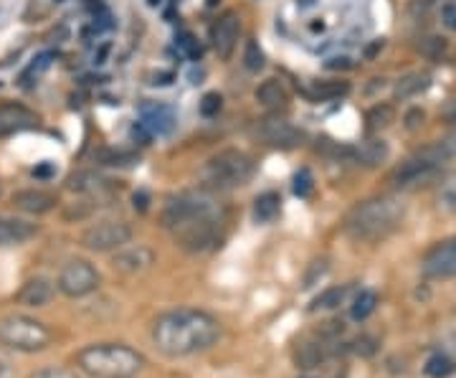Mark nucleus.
I'll use <instances>...</instances> for the list:
<instances>
[{
    "instance_id": "nucleus-41",
    "label": "nucleus",
    "mask_w": 456,
    "mask_h": 378,
    "mask_svg": "<svg viewBox=\"0 0 456 378\" xmlns=\"http://www.w3.org/2000/svg\"><path fill=\"white\" fill-rule=\"evenodd\" d=\"M444 119H446L449 125H456V97L446 104V110H444Z\"/></svg>"
},
{
    "instance_id": "nucleus-3",
    "label": "nucleus",
    "mask_w": 456,
    "mask_h": 378,
    "mask_svg": "<svg viewBox=\"0 0 456 378\" xmlns=\"http://www.w3.org/2000/svg\"><path fill=\"white\" fill-rule=\"evenodd\" d=\"M406 216V203L395 196L370 198L358 203L347 218H345V231L355 242H380L391 236L393 231L401 226Z\"/></svg>"
},
{
    "instance_id": "nucleus-38",
    "label": "nucleus",
    "mask_w": 456,
    "mask_h": 378,
    "mask_svg": "<svg viewBox=\"0 0 456 378\" xmlns=\"http://www.w3.org/2000/svg\"><path fill=\"white\" fill-rule=\"evenodd\" d=\"M38 378H79L74 371H69V368H46L44 374Z\"/></svg>"
},
{
    "instance_id": "nucleus-37",
    "label": "nucleus",
    "mask_w": 456,
    "mask_h": 378,
    "mask_svg": "<svg viewBox=\"0 0 456 378\" xmlns=\"http://www.w3.org/2000/svg\"><path fill=\"white\" fill-rule=\"evenodd\" d=\"M49 64H51V53H41V56H38V59H36L31 66H28L26 77H28V74H36V77H38L44 69H49Z\"/></svg>"
},
{
    "instance_id": "nucleus-4",
    "label": "nucleus",
    "mask_w": 456,
    "mask_h": 378,
    "mask_svg": "<svg viewBox=\"0 0 456 378\" xmlns=\"http://www.w3.org/2000/svg\"><path fill=\"white\" fill-rule=\"evenodd\" d=\"M77 363L92 378H134L145 368V356L125 343H94L77 356Z\"/></svg>"
},
{
    "instance_id": "nucleus-25",
    "label": "nucleus",
    "mask_w": 456,
    "mask_h": 378,
    "mask_svg": "<svg viewBox=\"0 0 456 378\" xmlns=\"http://www.w3.org/2000/svg\"><path fill=\"white\" fill-rule=\"evenodd\" d=\"M347 292H350V287H347V284L330 287V290H325V292H320V295L312 300L310 313H325V310H335V308H340L342 302L347 300Z\"/></svg>"
},
{
    "instance_id": "nucleus-46",
    "label": "nucleus",
    "mask_w": 456,
    "mask_h": 378,
    "mask_svg": "<svg viewBox=\"0 0 456 378\" xmlns=\"http://www.w3.org/2000/svg\"><path fill=\"white\" fill-rule=\"evenodd\" d=\"M0 196H3V185H0Z\"/></svg>"
},
{
    "instance_id": "nucleus-10",
    "label": "nucleus",
    "mask_w": 456,
    "mask_h": 378,
    "mask_svg": "<svg viewBox=\"0 0 456 378\" xmlns=\"http://www.w3.org/2000/svg\"><path fill=\"white\" fill-rule=\"evenodd\" d=\"M256 135H259L266 145L284 150L297 148L305 140V132L299 130V127H294L289 119H281V117H266V119H261L259 127H256Z\"/></svg>"
},
{
    "instance_id": "nucleus-9",
    "label": "nucleus",
    "mask_w": 456,
    "mask_h": 378,
    "mask_svg": "<svg viewBox=\"0 0 456 378\" xmlns=\"http://www.w3.org/2000/svg\"><path fill=\"white\" fill-rule=\"evenodd\" d=\"M441 160L431 152L428 148L419 150L416 155H411L406 163H401L393 173V183L398 188H411V185H419V183L431 181L436 173L441 170Z\"/></svg>"
},
{
    "instance_id": "nucleus-29",
    "label": "nucleus",
    "mask_w": 456,
    "mask_h": 378,
    "mask_svg": "<svg viewBox=\"0 0 456 378\" xmlns=\"http://www.w3.org/2000/svg\"><path fill=\"white\" fill-rule=\"evenodd\" d=\"M428 150L439 158L441 163H446V160L456 158V132H452V135H446V137L436 140L434 145H428Z\"/></svg>"
},
{
    "instance_id": "nucleus-32",
    "label": "nucleus",
    "mask_w": 456,
    "mask_h": 378,
    "mask_svg": "<svg viewBox=\"0 0 456 378\" xmlns=\"http://www.w3.org/2000/svg\"><path fill=\"white\" fill-rule=\"evenodd\" d=\"M99 160L104 165H132L137 163V155L125 152V150H104L99 152Z\"/></svg>"
},
{
    "instance_id": "nucleus-23",
    "label": "nucleus",
    "mask_w": 456,
    "mask_h": 378,
    "mask_svg": "<svg viewBox=\"0 0 456 378\" xmlns=\"http://www.w3.org/2000/svg\"><path fill=\"white\" fill-rule=\"evenodd\" d=\"M350 92L347 82H314L305 89V97L310 102H330V99H340Z\"/></svg>"
},
{
    "instance_id": "nucleus-34",
    "label": "nucleus",
    "mask_w": 456,
    "mask_h": 378,
    "mask_svg": "<svg viewBox=\"0 0 456 378\" xmlns=\"http://www.w3.org/2000/svg\"><path fill=\"white\" fill-rule=\"evenodd\" d=\"M178 46H180V51H183V53L188 56V59H200V53H203L200 44H198V41L193 38V36H191V33H180Z\"/></svg>"
},
{
    "instance_id": "nucleus-31",
    "label": "nucleus",
    "mask_w": 456,
    "mask_h": 378,
    "mask_svg": "<svg viewBox=\"0 0 456 378\" xmlns=\"http://www.w3.org/2000/svg\"><path fill=\"white\" fill-rule=\"evenodd\" d=\"M264 62H266V59H264V51H261L259 44H256V41H248V44H246V49H244V66H246V69L256 74V71H261V69H264Z\"/></svg>"
},
{
    "instance_id": "nucleus-24",
    "label": "nucleus",
    "mask_w": 456,
    "mask_h": 378,
    "mask_svg": "<svg viewBox=\"0 0 456 378\" xmlns=\"http://www.w3.org/2000/svg\"><path fill=\"white\" fill-rule=\"evenodd\" d=\"M279 211H281V198L274 191H266L254 201V218L259 224H272L279 216Z\"/></svg>"
},
{
    "instance_id": "nucleus-27",
    "label": "nucleus",
    "mask_w": 456,
    "mask_h": 378,
    "mask_svg": "<svg viewBox=\"0 0 456 378\" xmlns=\"http://www.w3.org/2000/svg\"><path fill=\"white\" fill-rule=\"evenodd\" d=\"M424 371L428 378H446L454 374V361L449 356H444V353H436V356H431L426 361Z\"/></svg>"
},
{
    "instance_id": "nucleus-44",
    "label": "nucleus",
    "mask_w": 456,
    "mask_h": 378,
    "mask_svg": "<svg viewBox=\"0 0 456 378\" xmlns=\"http://www.w3.org/2000/svg\"><path fill=\"white\" fill-rule=\"evenodd\" d=\"M51 173V165H41V168H33V176H38V178H49Z\"/></svg>"
},
{
    "instance_id": "nucleus-18",
    "label": "nucleus",
    "mask_w": 456,
    "mask_h": 378,
    "mask_svg": "<svg viewBox=\"0 0 456 378\" xmlns=\"http://www.w3.org/2000/svg\"><path fill=\"white\" fill-rule=\"evenodd\" d=\"M13 203H16V209L20 211H26V214L33 216H41V214H49L51 209L56 206V198L46 193V191H18L16 196H13Z\"/></svg>"
},
{
    "instance_id": "nucleus-20",
    "label": "nucleus",
    "mask_w": 456,
    "mask_h": 378,
    "mask_svg": "<svg viewBox=\"0 0 456 378\" xmlns=\"http://www.w3.org/2000/svg\"><path fill=\"white\" fill-rule=\"evenodd\" d=\"M69 188L77 191V193H86V196H102V193L112 191V181L102 178L97 173L84 170V173H77V176L69 178Z\"/></svg>"
},
{
    "instance_id": "nucleus-39",
    "label": "nucleus",
    "mask_w": 456,
    "mask_h": 378,
    "mask_svg": "<svg viewBox=\"0 0 456 378\" xmlns=\"http://www.w3.org/2000/svg\"><path fill=\"white\" fill-rule=\"evenodd\" d=\"M325 272H327V262H314V267H312V275H307V280H305V287H312L314 280H317V277H322Z\"/></svg>"
},
{
    "instance_id": "nucleus-33",
    "label": "nucleus",
    "mask_w": 456,
    "mask_h": 378,
    "mask_svg": "<svg viewBox=\"0 0 456 378\" xmlns=\"http://www.w3.org/2000/svg\"><path fill=\"white\" fill-rule=\"evenodd\" d=\"M221 104H224V99L218 92H208L206 97L200 99V115L203 117H216L221 112Z\"/></svg>"
},
{
    "instance_id": "nucleus-45",
    "label": "nucleus",
    "mask_w": 456,
    "mask_h": 378,
    "mask_svg": "<svg viewBox=\"0 0 456 378\" xmlns=\"http://www.w3.org/2000/svg\"><path fill=\"white\" fill-rule=\"evenodd\" d=\"M147 3H150L152 8H155V5H160V0H147Z\"/></svg>"
},
{
    "instance_id": "nucleus-17",
    "label": "nucleus",
    "mask_w": 456,
    "mask_h": 378,
    "mask_svg": "<svg viewBox=\"0 0 456 378\" xmlns=\"http://www.w3.org/2000/svg\"><path fill=\"white\" fill-rule=\"evenodd\" d=\"M38 234L36 224L23 218H0V249L20 247Z\"/></svg>"
},
{
    "instance_id": "nucleus-22",
    "label": "nucleus",
    "mask_w": 456,
    "mask_h": 378,
    "mask_svg": "<svg viewBox=\"0 0 456 378\" xmlns=\"http://www.w3.org/2000/svg\"><path fill=\"white\" fill-rule=\"evenodd\" d=\"M431 86V74H426V71H413V74H406L401 82L395 84V99H411L416 97V94H421Z\"/></svg>"
},
{
    "instance_id": "nucleus-14",
    "label": "nucleus",
    "mask_w": 456,
    "mask_h": 378,
    "mask_svg": "<svg viewBox=\"0 0 456 378\" xmlns=\"http://www.w3.org/2000/svg\"><path fill=\"white\" fill-rule=\"evenodd\" d=\"M36 125H38V117L33 115L28 107L16 104V102L0 104V137H8V135H18V132L33 130Z\"/></svg>"
},
{
    "instance_id": "nucleus-21",
    "label": "nucleus",
    "mask_w": 456,
    "mask_h": 378,
    "mask_svg": "<svg viewBox=\"0 0 456 378\" xmlns=\"http://www.w3.org/2000/svg\"><path fill=\"white\" fill-rule=\"evenodd\" d=\"M353 155H355V160H358L360 165H365V168H375V165H380L388 160L391 148H388V143H386V140H365V143H360L358 148L353 150Z\"/></svg>"
},
{
    "instance_id": "nucleus-12",
    "label": "nucleus",
    "mask_w": 456,
    "mask_h": 378,
    "mask_svg": "<svg viewBox=\"0 0 456 378\" xmlns=\"http://www.w3.org/2000/svg\"><path fill=\"white\" fill-rule=\"evenodd\" d=\"M140 125L152 137L155 135H170V132L175 130V125H178V115H175L173 107H167L163 102H147L140 110Z\"/></svg>"
},
{
    "instance_id": "nucleus-11",
    "label": "nucleus",
    "mask_w": 456,
    "mask_h": 378,
    "mask_svg": "<svg viewBox=\"0 0 456 378\" xmlns=\"http://www.w3.org/2000/svg\"><path fill=\"white\" fill-rule=\"evenodd\" d=\"M421 269H424L426 277H431V280H452V277H456V236L431 249L424 257Z\"/></svg>"
},
{
    "instance_id": "nucleus-43",
    "label": "nucleus",
    "mask_w": 456,
    "mask_h": 378,
    "mask_svg": "<svg viewBox=\"0 0 456 378\" xmlns=\"http://www.w3.org/2000/svg\"><path fill=\"white\" fill-rule=\"evenodd\" d=\"M147 193H134V209H140V211H147Z\"/></svg>"
},
{
    "instance_id": "nucleus-36",
    "label": "nucleus",
    "mask_w": 456,
    "mask_h": 378,
    "mask_svg": "<svg viewBox=\"0 0 456 378\" xmlns=\"http://www.w3.org/2000/svg\"><path fill=\"white\" fill-rule=\"evenodd\" d=\"M441 23H444V29L456 31V3L454 0H449V3H444V5H441Z\"/></svg>"
},
{
    "instance_id": "nucleus-19",
    "label": "nucleus",
    "mask_w": 456,
    "mask_h": 378,
    "mask_svg": "<svg viewBox=\"0 0 456 378\" xmlns=\"http://www.w3.org/2000/svg\"><path fill=\"white\" fill-rule=\"evenodd\" d=\"M256 102L264 104L266 110H281V107L289 104V92L279 79H266L256 89Z\"/></svg>"
},
{
    "instance_id": "nucleus-28",
    "label": "nucleus",
    "mask_w": 456,
    "mask_h": 378,
    "mask_svg": "<svg viewBox=\"0 0 456 378\" xmlns=\"http://www.w3.org/2000/svg\"><path fill=\"white\" fill-rule=\"evenodd\" d=\"M439 206L449 214H456V173H452L439 188Z\"/></svg>"
},
{
    "instance_id": "nucleus-40",
    "label": "nucleus",
    "mask_w": 456,
    "mask_h": 378,
    "mask_svg": "<svg viewBox=\"0 0 456 378\" xmlns=\"http://www.w3.org/2000/svg\"><path fill=\"white\" fill-rule=\"evenodd\" d=\"M421 122H424V112H421V110H413V112H408V115H406L408 130H416V127H419Z\"/></svg>"
},
{
    "instance_id": "nucleus-35",
    "label": "nucleus",
    "mask_w": 456,
    "mask_h": 378,
    "mask_svg": "<svg viewBox=\"0 0 456 378\" xmlns=\"http://www.w3.org/2000/svg\"><path fill=\"white\" fill-rule=\"evenodd\" d=\"M312 173L310 170H307V168H302V170H299V173H297V176H294V193H297V196H310L312 193Z\"/></svg>"
},
{
    "instance_id": "nucleus-16",
    "label": "nucleus",
    "mask_w": 456,
    "mask_h": 378,
    "mask_svg": "<svg viewBox=\"0 0 456 378\" xmlns=\"http://www.w3.org/2000/svg\"><path fill=\"white\" fill-rule=\"evenodd\" d=\"M53 295H56L53 282L46 280V277H33V280H28L20 287L16 300L20 305H26V308H46L53 300Z\"/></svg>"
},
{
    "instance_id": "nucleus-5",
    "label": "nucleus",
    "mask_w": 456,
    "mask_h": 378,
    "mask_svg": "<svg viewBox=\"0 0 456 378\" xmlns=\"http://www.w3.org/2000/svg\"><path fill=\"white\" fill-rule=\"evenodd\" d=\"M256 165L244 150H221L206 160L200 170V181L211 191H233L254 178Z\"/></svg>"
},
{
    "instance_id": "nucleus-15",
    "label": "nucleus",
    "mask_w": 456,
    "mask_h": 378,
    "mask_svg": "<svg viewBox=\"0 0 456 378\" xmlns=\"http://www.w3.org/2000/svg\"><path fill=\"white\" fill-rule=\"evenodd\" d=\"M152 264H155V251L150 247H142V244L117 249L112 259V267L122 275H140V272L150 269Z\"/></svg>"
},
{
    "instance_id": "nucleus-26",
    "label": "nucleus",
    "mask_w": 456,
    "mask_h": 378,
    "mask_svg": "<svg viewBox=\"0 0 456 378\" xmlns=\"http://www.w3.org/2000/svg\"><path fill=\"white\" fill-rule=\"evenodd\" d=\"M375 308H378V295H375L373 290H360L358 295L353 297L350 317H353L355 323H362V320H368V317L375 313Z\"/></svg>"
},
{
    "instance_id": "nucleus-2",
    "label": "nucleus",
    "mask_w": 456,
    "mask_h": 378,
    "mask_svg": "<svg viewBox=\"0 0 456 378\" xmlns=\"http://www.w3.org/2000/svg\"><path fill=\"white\" fill-rule=\"evenodd\" d=\"M221 341V323L206 310L180 308L160 315L152 325V343L167 358H188Z\"/></svg>"
},
{
    "instance_id": "nucleus-1",
    "label": "nucleus",
    "mask_w": 456,
    "mask_h": 378,
    "mask_svg": "<svg viewBox=\"0 0 456 378\" xmlns=\"http://www.w3.org/2000/svg\"><path fill=\"white\" fill-rule=\"evenodd\" d=\"M163 226L180 249L200 254L221 242L224 209L206 191H183L165 198Z\"/></svg>"
},
{
    "instance_id": "nucleus-6",
    "label": "nucleus",
    "mask_w": 456,
    "mask_h": 378,
    "mask_svg": "<svg viewBox=\"0 0 456 378\" xmlns=\"http://www.w3.org/2000/svg\"><path fill=\"white\" fill-rule=\"evenodd\" d=\"M53 341V330L28 315H8L0 320V346L18 353H41Z\"/></svg>"
},
{
    "instance_id": "nucleus-42",
    "label": "nucleus",
    "mask_w": 456,
    "mask_h": 378,
    "mask_svg": "<svg viewBox=\"0 0 456 378\" xmlns=\"http://www.w3.org/2000/svg\"><path fill=\"white\" fill-rule=\"evenodd\" d=\"M0 378H11V358L0 350Z\"/></svg>"
},
{
    "instance_id": "nucleus-13",
    "label": "nucleus",
    "mask_w": 456,
    "mask_h": 378,
    "mask_svg": "<svg viewBox=\"0 0 456 378\" xmlns=\"http://www.w3.org/2000/svg\"><path fill=\"white\" fill-rule=\"evenodd\" d=\"M239 33H241V18H239V13H233V11L224 13V16L218 18V23L213 26V49H216V53L224 62H228L233 49H236Z\"/></svg>"
},
{
    "instance_id": "nucleus-30",
    "label": "nucleus",
    "mask_w": 456,
    "mask_h": 378,
    "mask_svg": "<svg viewBox=\"0 0 456 378\" xmlns=\"http://www.w3.org/2000/svg\"><path fill=\"white\" fill-rule=\"evenodd\" d=\"M393 122V110L388 104H378L368 112V127L370 130H380V127H388Z\"/></svg>"
},
{
    "instance_id": "nucleus-8",
    "label": "nucleus",
    "mask_w": 456,
    "mask_h": 378,
    "mask_svg": "<svg viewBox=\"0 0 456 378\" xmlns=\"http://www.w3.org/2000/svg\"><path fill=\"white\" fill-rule=\"evenodd\" d=\"M56 284L66 297H86L99 287V272L84 259H71L61 267Z\"/></svg>"
},
{
    "instance_id": "nucleus-7",
    "label": "nucleus",
    "mask_w": 456,
    "mask_h": 378,
    "mask_svg": "<svg viewBox=\"0 0 456 378\" xmlns=\"http://www.w3.org/2000/svg\"><path fill=\"white\" fill-rule=\"evenodd\" d=\"M132 242V229L130 224L125 221H99L94 226L84 231L82 244L89 251H97V254H110L117 249L127 247Z\"/></svg>"
}]
</instances>
